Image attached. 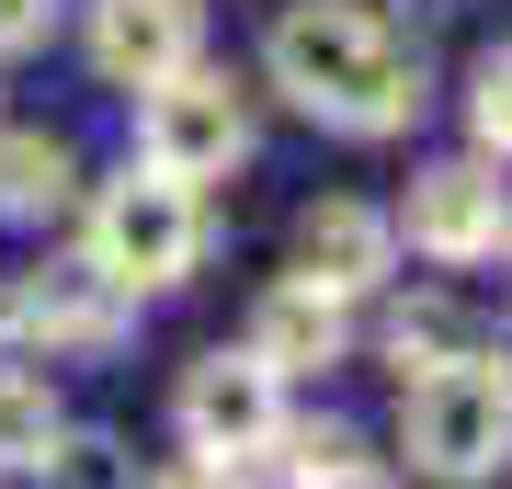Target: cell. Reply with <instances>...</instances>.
I'll return each instance as SVG.
<instances>
[{"label":"cell","mask_w":512,"mask_h":489,"mask_svg":"<svg viewBox=\"0 0 512 489\" xmlns=\"http://www.w3.org/2000/svg\"><path fill=\"white\" fill-rule=\"evenodd\" d=\"M262 80L285 91L308 126L376 148V137H410L421 103H433V69L376 0H285L274 35H262Z\"/></svg>","instance_id":"obj_1"},{"label":"cell","mask_w":512,"mask_h":489,"mask_svg":"<svg viewBox=\"0 0 512 489\" xmlns=\"http://www.w3.org/2000/svg\"><path fill=\"white\" fill-rule=\"evenodd\" d=\"M80 262H92L114 296H137V308L171 296V285H194V262H205V194L171 182V171H148V160H126L114 182L80 194Z\"/></svg>","instance_id":"obj_2"},{"label":"cell","mask_w":512,"mask_h":489,"mask_svg":"<svg viewBox=\"0 0 512 489\" xmlns=\"http://www.w3.org/2000/svg\"><path fill=\"white\" fill-rule=\"evenodd\" d=\"M399 455L433 489L501 478V455H512V376H501L490 353H456V364L399 376Z\"/></svg>","instance_id":"obj_3"},{"label":"cell","mask_w":512,"mask_h":489,"mask_svg":"<svg viewBox=\"0 0 512 489\" xmlns=\"http://www.w3.org/2000/svg\"><path fill=\"white\" fill-rule=\"evenodd\" d=\"M137 160L171 171V182H228L239 160H251V91H239L228 69H171L160 91H137Z\"/></svg>","instance_id":"obj_4"},{"label":"cell","mask_w":512,"mask_h":489,"mask_svg":"<svg viewBox=\"0 0 512 489\" xmlns=\"http://www.w3.org/2000/svg\"><path fill=\"white\" fill-rule=\"evenodd\" d=\"M387 228H399V251L444 262V273L501 262V239H512V182H501V160H478V148H456V160H421L410 194L387 205Z\"/></svg>","instance_id":"obj_5"},{"label":"cell","mask_w":512,"mask_h":489,"mask_svg":"<svg viewBox=\"0 0 512 489\" xmlns=\"http://www.w3.org/2000/svg\"><path fill=\"white\" fill-rule=\"evenodd\" d=\"M171 421H183V444L205 455V467H251V455H274V433H285V376L262 364L251 342H217V353H194L183 364V387H171Z\"/></svg>","instance_id":"obj_6"},{"label":"cell","mask_w":512,"mask_h":489,"mask_svg":"<svg viewBox=\"0 0 512 489\" xmlns=\"http://www.w3.org/2000/svg\"><path fill=\"white\" fill-rule=\"evenodd\" d=\"M137 330V296H114L92 262H46V273H23L12 296H0V353L12 364H57V353H114Z\"/></svg>","instance_id":"obj_7"},{"label":"cell","mask_w":512,"mask_h":489,"mask_svg":"<svg viewBox=\"0 0 512 489\" xmlns=\"http://www.w3.org/2000/svg\"><path fill=\"white\" fill-rule=\"evenodd\" d=\"M80 57L103 91H160L205 57V0H80Z\"/></svg>","instance_id":"obj_8"},{"label":"cell","mask_w":512,"mask_h":489,"mask_svg":"<svg viewBox=\"0 0 512 489\" xmlns=\"http://www.w3.org/2000/svg\"><path fill=\"white\" fill-rule=\"evenodd\" d=\"M296 273H308L319 296H342V308L387 296L399 285V228H387V205H365V194L296 205Z\"/></svg>","instance_id":"obj_9"},{"label":"cell","mask_w":512,"mask_h":489,"mask_svg":"<svg viewBox=\"0 0 512 489\" xmlns=\"http://www.w3.org/2000/svg\"><path fill=\"white\" fill-rule=\"evenodd\" d=\"M251 353L274 364V376H330V364L353 353V308L319 296L308 273H285V285H262V308H251Z\"/></svg>","instance_id":"obj_10"},{"label":"cell","mask_w":512,"mask_h":489,"mask_svg":"<svg viewBox=\"0 0 512 489\" xmlns=\"http://www.w3.org/2000/svg\"><path fill=\"white\" fill-rule=\"evenodd\" d=\"M80 205V148L57 126H0V217L12 228H46Z\"/></svg>","instance_id":"obj_11"},{"label":"cell","mask_w":512,"mask_h":489,"mask_svg":"<svg viewBox=\"0 0 512 489\" xmlns=\"http://www.w3.org/2000/svg\"><path fill=\"white\" fill-rule=\"evenodd\" d=\"M57 433H69V410H57L46 364H12V353H0V467H23V478H35Z\"/></svg>","instance_id":"obj_12"},{"label":"cell","mask_w":512,"mask_h":489,"mask_svg":"<svg viewBox=\"0 0 512 489\" xmlns=\"http://www.w3.org/2000/svg\"><path fill=\"white\" fill-rule=\"evenodd\" d=\"M478 330L490 319H467L456 296H410V308H387V364H399V376H421V364H456V353H478Z\"/></svg>","instance_id":"obj_13"},{"label":"cell","mask_w":512,"mask_h":489,"mask_svg":"<svg viewBox=\"0 0 512 489\" xmlns=\"http://www.w3.org/2000/svg\"><path fill=\"white\" fill-rule=\"evenodd\" d=\"M467 148L512 171V46H490V57L467 69Z\"/></svg>","instance_id":"obj_14"},{"label":"cell","mask_w":512,"mask_h":489,"mask_svg":"<svg viewBox=\"0 0 512 489\" xmlns=\"http://www.w3.org/2000/svg\"><path fill=\"white\" fill-rule=\"evenodd\" d=\"M35 478H46V489H137V467H126V444H114V433H57Z\"/></svg>","instance_id":"obj_15"},{"label":"cell","mask_w":512,"mask_h":489,"mask_svg":"<svg viewBox=\"0 0 512 489\" xmlns=\"http://www.w3.org/2000/svg\"><path fill=\"white\" fill-rule=\"evenodd\" d=\"M46 35H57V0H0V57H23Z\"/></svg>","instance_id":"obj_16"},{"label":"cell","mask_w":512,"mask_h":489,"mask_svg":"<svg viewBox=\"0 0 512 489\" xmlns=\"http://www.w3.org/2000/svg\"><path fill=\"white\" fill-rule=\"evenodd\" d=\"M296 489H399V478H387L376 455H342V467H319V478H296Z\"/></svg>","instance_id":"obj_17"},{"label":"cell","mask_w":512,"mask_h":489,"mask_svg":"<svg viewBox=\"0 0 512 489\" xmlns=\"http://www.w3.org/2000/svg\"><path fill=\"white\" fill-rule=\"evenodd\" d=\"M148 489H251V478H239V467H205V455H183V467L148 478Z\"/></svg>","instance_id":"obj_18"},{"label":"cell","mask_w":512,"mask_h":489,"mask_svg":"<svg viewBox=\"0 0 512 489\" xmlns=\"http://www.w3.org/2000/svg\"><path fill=\"white\" fill-rule=\"evenodd\" d=\"M478 353H490V364H501V376H512V308H501L490 330H478Z\"/></svg>","instance_id":"obj_19"}]
</instances>
